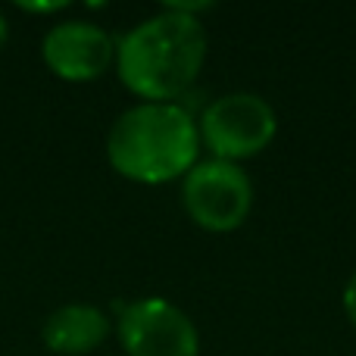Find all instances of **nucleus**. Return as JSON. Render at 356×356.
Instances as JSON below:
<instances>
[{"label": "nucleus", "mask_w": 356, "mask_h": 356, "mask_svg": "<svg viewBox=\"0 0 356 356\" xmlns=\"http://www.w3.org/2000/svg\"><path fill=\"white\" fill-rule=\"evenodd\" d=\"M207 50L200 19L166 6L116 41V72L141 104H175L197 81Z\"/></svg>", "instance_id": "nucleus-1"}, {"label": "nucleus", "mask_w": 356, "mask_h": 356, "mask_svg": "<svg viewBox=\"0 0 356 356\" xmlns=\"http://www.w3.org/2000/svg\"><path fill=\"white\" fill-rule=\"evenodd\" d=\"M200 131L181 104H135L113 122L106 160L135 184H169L197 166Z\"/></svg>", "instance_id": "nucleus-2"}, {"label": "nucleus", "mask_w": 356, "mask_h": 356, "mask_svg": "<svg viewBox=\"0 0 356 356\" xmlns=\"http://www.w3.org/2000/svg\"><path fill=\"white\" fill-rule=\"evenodd\" d=\"M200 144L213 154V160L244 163L259 156L278 131V116L272 104L259 94L234 91L209 100L197 119Z\"/></svg>", "instance_id": "nucleus-3"}, {"label": "nucleus", "mask_w": 356, "mask_h": 356, "mask_svg": "<svg viewBox=\"0 0 356 356\" xmlns=\"http://www.w3.org/2000/svg\"><path fill=\"white\" fill-rule=\"evenodd\" d=\"M181 207L191 216V222L203 232H238L253 209V181L238 163H197L181 178Z\"/></svg>", "instance_id": "nucleus-4"}, {"label": "nucleus", "mask_w": 356, "mask_h": 356, "mask_svg": "<svg viewBox=\"0 0 356 356\" xmlns=\"http://www.w3.org/2000/svg\"><path fill=\"white\" fill-rule=\"evenodd\" d=\"M119 344L129 356H197L200 334L191 316L166 297H141L119 309Z\"/></svg>", "instance_id": "nucleus-5"}, {"label": "nucleus", "mask_w": 356, "mask_h": 356, "mask_svg": "<svg viewBox=\"0 0 356 356\" xmlns=\"http://www.w3.org/2000/svg\"><path fill=\"white\" fill-rule=\"evenodd\" d=\"M41 60L63 81L85 85L116 66V41L110 31L85 19L56 22L41 41Z\"/></svg>", "instance_id": "nucleus-6"}, {"label": "nucleus", "mask_w": 356, "mask_h": 356, "mask_svg": "<svg viewBox=\"0 0 356 356\" xmlns=\"http://www.w3.org/2000/svg\"><path fill=\"white\" fill-rule=\"evenodd\" d=\"M113 332L110 316L91 303H66L54 309L41 328L44 344L60 356H85L94 353Z\"/></svg>", "instance_id": "nucleus-7"}, {"label": "nucleus", "mask_w": 356, "mask_h": 356, "mask_svg": "<svg viewBox=\"0 0 356 356\" xmlns=\"http://www.w3.org/2000/svg\"><path fill=\"white\" fill-rule=\"evenodd\" d=\"M341 303H344V316H347V322H350L353 332H356V272H353L350 278H347L344 294H341Z\"/></svg>", "instance_id": "nucleus-8"}, {"label": "nucleus", "mask_w": 356, "mask_h": 356, "mask_svg": "<svg viewBox=\"0 0 356 356\" xmlns=\"http://www.w3.org/2000/svg\"><path fill=\"white\" fill-rule=\"evenodd\" d=\"M19 10H25V13H60V10H66V3H19Z\"/></svg>", "instance_id": "nucleus-9"}, {"label": "nucleus", "mask_w": 356, "mask_h": 356, "mask_svg": "<svg viewBox=\"0 0 356 356\" xmlns=\"http://www.w3.org/2000/svg\"><path fill=\"white\" fill-rule=\"evenodd\" d=\"M6 38H10V25H6L3 13H0V50H3V47H6Z\"/></svg>", "instance_id": "nucleus-10"}]
</instances>
